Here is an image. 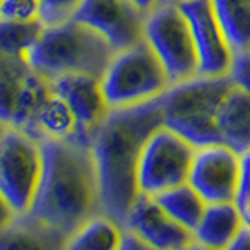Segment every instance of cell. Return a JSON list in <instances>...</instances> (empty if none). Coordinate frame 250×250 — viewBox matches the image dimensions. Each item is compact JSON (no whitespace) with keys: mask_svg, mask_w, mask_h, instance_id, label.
I'll return each mask as SVG.
<instances>
[{"mask_svg":"<svg viewBox=\"0 0 250 250\" xmlns=\"http://www.w3.org/2000/svg\"><path fill=\"white\" fill-rule=\"evenodd\" d=\"M42 170L25 214L55 249L97 214H104L92 148L74 139H39Z\"/></svg>","mask_w":250,"mask_h":250,"instance_id":"cell-1","label":"cell"},{"mask_svg":"<svg viewBox=\"0 0 250 250\" xmlns=\"http://www.w3.org/2000/svg\"><path fill=\"white\" fill-rule=\"evenodd\" d=\"M161 96L111 108L91 141L104 214L121 227L139 195L138 170L144 146L163 125Z\"/></svg>","mask_w":250,"mask_h":250,"instance_id":"cell-2","label":"cell"},{"mask_svg":"<svg viewBox=\"0 0 250 250\" xmlns=\"http://www.w3.org/2000/svg\"><path fill=\"white\" fill-rule=\"evenodd\" d=\"M116 55L114 47L97 30L70 19L44 27L27 53L30 66L47 80L84 74L102 78Z\"/></svg>","mask_w":250,"mask_h":250,"instance_id":"cell-3","label":"cell"},{"mask_svg":"<svg viewBox=\"0 0 250 250\" xmlns=\"http://www.w3.org/2000/svg\"><path fill=\"white\" fill-rule=\"evenodd\" d=\"M233 84L230 75H197L172 84L161 96L163 125L177 131L197 148L222 144L217 116L222 99Z\"/></svg>","mask_w":250,"mask_h":250,"instance_id":"cell-4","label":"cell"},{"mask_svg":"<svg viewBox=\"0 0 250 250\" xmlns=\"http://www.w3.org/2000/svg\"><path fill=\"white\" fill-rule=\"evenodd\" d=\"M170 86L166 69L146 38L116 52L102 77V88L111 108L152 100Z\"/></svg>","mask_w":250,"mask_h":250,"instance_id":"cell-5","label":"cell"},{"mask_svg":"<svg viewBox=\"0 0 250 250\" xmlns=\"http://www.w3.org/2000/svg\"><path fill=\"white\" fill-rule=\"evenodd\" d=\"M144 38L161 60L172 84L199 75V57L192 31L177 3L161 2L147 16Z\"/></svg>","mask_w":250,"mask_h":250,"instance_id":"cell-6","label":"cell"},{"mask_svg":"<svg viewBox=\"0 0 250 250\" xmlns=\"http://www.w3.org/2000/svg\"><path fill=\"white\" fill-rule=\"evenodd\" d=\"M42 170L39 141L21 128L10 127L0 138V192L16 214L27 213Z\"/></svg>","mask_w":250,"mask_h":250,"instance_id":"cell-7","label":"cell"},{"mask_svg":"<svg viewBox=\"0 0 250 250\" xmlns=\"http://www.w3.org/2000/svg\"><path fill=\"white\" fill-rule=\"evenodd\" d=\"M197 147L161 125L144 146L138 170L139 192L156 195L188 183Z\"/></svg>","mask_w":250,"mask_h":250,"instance_id":"cell-8","label":"cell"},{"mask_svg":"<svg viewBox=\"0 0 250 250\" xmlns=\"http://www.w3.org/2000/svg\"><path fill=\"white\" fill-rule=\"evenodd\" d=\"M186 16L199 57V75H229L233 47L217 18L213 0H185L177 3Z\"/></svg>","mask_w":250,"mask_h":250,"instance_id":"cell-9","label":"cell"},{"mask_svg":"<svg viewBox=\"0 0 250 250\" xmlns=\"http://www.w3.org/2000/svg\"><path fill=\"white\" fill-rule=\"evenodd\" d=\"M241 177V155L224 144L199 147L189 183L207 203L234 202Z\"/></svg>","mask_w":250,"mask_h":250,"instance_id":"cell-10","label":"cell"},{"mask_svg":"<svg viewBox=\"0 0 250 250\" xmlns=\"http://www.w3.org/2000/svg\"><path fill=\"white\" fill-rule=\"evenodd\" d=\"M122 227L139 234L150 246V249H200L195 239V233L175 221L155 200L153 195L144 192H139Z\"/></svg>","mask_w":250,"mask_h":250,"instance_id":"cell-11","label":"cell"},{"mask_svg":"<svg viewBox=\"0 0 250 250\" xmlns=\"http://www.w3.org/2000/svg\"><path fill=\"white\" fill-rule=\"evenodd\" d=\"M74 19L97 30L119 52L144 38L147 14L131 0H83Z\"/></svg>","mask_w":250,"mask_h":250,"instance_id":"cell-12","label":"cell"},{"mask_svg":"<svg viewBox=\"0 0 250 250\" xmlns=\"http://www.w3.org/2000/svg\"><path fill=\"white\" fill-rule=\"evenodd\" d=\"M50 83L75 117L78 141L91 146L94 133L111 109L102 88V78L75 74L58 77Z\"/></svg>","mask_w":250,"mask_h":250,"instance_id":"cell-13","label":"cell"},{"mask_svg":"<svg viewBox=\"0 0 250 250\" xmlns=\"http://www.w3.org/2000/svg\"><path fill=\"white\" fill-rule=\"evenodd\" d=\"M217 130L222 144L239 155L250 148V94L236 83L222 99Z\"/></svg>","mask_w":250,"mask_h":250,"instance_id":"cell-14","label":"cell"},{"mask_svg":"<svg viewBox=\"0 0 250 250\" xmlns=\"http://www.w3.org/2000/svg\"><path fill=\"white\" fill-rule=\"evenodd\" d=\"M242 224L241 211L234 202L207 203L203 216L194 230L200 249H230Z\"/></svg>","mask_w":250,"mask_h":250,"instance_id":"cell-15","label":"cell"},{"mask_svg":"<svg viewBox=\"0 0 250 250\" xmlns=\"http://www.w3.org/2000/svg\"><path fill=\"white\" fill-rule=\"evenodd\" d=\"M21 130L28 133L30 136H33L38 141L42 138L78 141L75 117L70 113L66 102L53 91V88Z\"/></svg>","mask_w":250,"mask_h":250,"instance_id":"cell-16","label":"cell"},{"mask_svg":"<svg viewBox=\"0 0 250 250\" xmlns=\"http://www.w3.org/2000/svg\"><path fill=\"white\" fill-rule=\"evenodd\" d=\"M33 74L27 57L0 52V119L11 125L21 97Z\"/></svg>","mask_w":250,"mask_h":250,"instance_id":"cell-17","label":"cell"},{"mask_svg":"<svg viewBox=\"0 0 250 250\" xmlns=\"http://www.w3.org/2000/svg\"><path fill=\"white\" fill-rule=\"evenodd\" d=\"M122 227L106 214H97L86 221L64 244L67 250H119Z\"/></svg>","mask_w":250,"mask_h":250,"instance_id":"cell-18","label":"cell"},{"mask_svg":"<svg viewBox=\"0 0 250 250\" xmlns=\"http://www.w3.org/2000/svg\"><path fill=\"white\" fill-rule=\"evenodd\" d=\"M167 213L189 230H195L207 208V202L189 183L178 185L153 195Z\"/></svg>","mask_w":250,"mask_h":250,"instance_id":"cell-19","label":"cell"},{"mask_svg":"<svg viewBox=\"0 0 250 250\" xmlns=\"http://www.w3.org/2000/svg\"><path fill=\"white\" fill-rule=\"evenodd\" d=\"M213 3L233 52L250 49V0H213Z\"/></svg>","mask_w":250,"mask_h":250,"instance_id":"cell-20","label":"cell"},{"mask_svg":"<svg viewBox=\"0 0 250 250\" xmlns=\"http://www.w3.org/2000/svg\"><path fill=\"white\" fill-rule=\"evenodd\" d=\"M2 249H55L52 241L25 214H16L13 221L0 227Z\"/></svg>","mask_w":250,"mask_h":250,"instance_id":"cell-21","label":"cell"},{"mask_svg":"<svg viewBox=\"0 0 250 250\" xmlns=\"http://www.w3.org/2000/svg\"><path fill=\"white\" fill-rule=\"evenodd\" d=\"M44 25L39 19L33 21H8L0 19V52L27 57Z\"/></svg>","mask_w":250,"mask_h":250,"instance_id":"cell-22","label":"cell"},{"mask_svg":"<svg viewBox=\"0 0 250 250\" xmlns=\"http://www.w3.org/2000/svg\"><path fill=\"white\" fill-rule=\"evenodd\" d=\"M83 0H38V19L44 27H53L75 18Z\"/></svg>","mask_w":250,"mask_h":250,"instance_id":"cell-23","label":"cell"},{"mask_svg":"<svg viewBox=\"0 0 250 250\" xmlns=\"http://www.w3.org/2000/svg\"><path fill=\"white\" fill-rule=\"evenodd\" d=\"M0 19H38V0H0Z\"/></svg>","mask_w":250,"mask_h":250,"instance_id":"cell-24","label":"cell"},{"mask_svg":"<svg viewBox=\"0 0 250 250\" xmlns=\"http://www.w3.org/2000/svg\"><path fill=\"white\" fill-rule=\"evenodd\" d=\"M231 80L250 94V49L234 50L230 67Z\"/></svg>","mask_w":250,"mask_h":250,"instance_id":"cell-25","label":"cell"},{"mask_svg":"<svg viewBox=\"0 0 250 250\" xmlns=\"http://www.w3.org/2000/svg\"><path fill=\"white\" fill-rule=\"evenodd\" d=\"M250 200V148L241 153V177L236 194V207L241 209Z\"/></svg>","mask_w":250,"mask_h":250,"instance_id":"cell-26","label":"cell"},{"mask_svg":"<svg viewBox=\"0 0 250 250\" xmlns=\"http://www.w3.org/2000/svg\"><path fill=\"white\" fill-rule=\"evenodd\" d=\"M119 250H150V246H148L139 234L122 227Z\"/></svg>","mask_w":250,"mask_h":250,"instance_id":"cell-27","label":"cell"},{"mask_svg":"<svg viewBox=\"0 0 250 250\" xmlns=\"http://www.w3.org/2000/svg\"><path fill=\"white\" fill-rule=\"evenodd\" d=\"M229 250H250V229L246 225L241 227L236 238L233 239Z\"/></svg>","mask_w":250,"mask_h":250,"instance_id":"cell-28","label":"cell"},{"mask_svg":"<svg viewBox=\"0 0 250 250\" xmlns=\"http://www.w3.org/2000/svg\"><path fill=\"white\" fill-rule=\"evenodd\" d=\"M14 216H16V213L10 207V203L6 202L3 194L0 192V227H5V225L10 224L14 219Z\"/></svg>","mask_w":250,"mask_h":250,"instance_id":"cell-29","label":"cell"},{"mask_svg":"<svg viewBox=\"0 0 250 250\" xmlns=\"http://www.w3.org/2000/svg\"><path fill=\"white\" fill-rule=\"evenodd\" d=\"M131 2L135 3L141 11L146 13L148 16L156 6H158L163 2V0H131Z\"/></svg>","mask_w":250,"mask_h":250,"instance_id":"cell-30","label":"cell"},{"mask_svg":"<svg viewBox=\"0 0 250 250\" xmlns=\"http://www.w3.org/2000/svg\"><path fill=\"white\" fill-rule=\"evenodd\" d=\"M239 211H241V216H242V224L250 229V200Z\"/></svg>","mask_w":250,"mask_h":250,"instance_id":"cell-31","label":"cell"},{"mask_svg":"<svg viewBox=\"0 0 250 250\" xmlns=\"http://www.w3.org/2000/svg\"><path fill=\"white\" fill-rule=\"evenodd\" d=\"M11 127V125H8L6 122H3L2 119H0V138H2L3 135H5V131L8 130V128H10Z\"/></svg>","mask_w":250,"mask_h":250,"instance_id":"cell-32","label":"cell"},{"mask_svg":"<svg viewBox=\"0 0 250 250\" xmlns=\"http://www.w3.org/2000/svg\"><path fill=\"white\" fill-rule=\"evenodd\" d=\"M163 2H170V3H180V2H185V0H163Z\"/></svg>","mask_w":250,"mask_h":250,"instance_id":"cell-33","label":"cell"}]
</instances>
